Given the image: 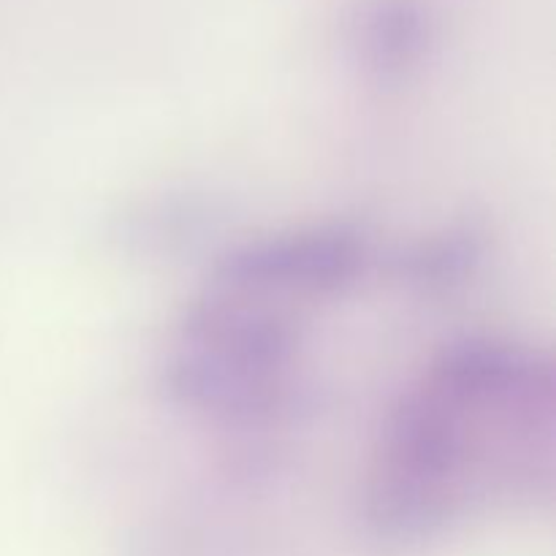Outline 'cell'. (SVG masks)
I'll return each mask as SVG.
<instances>
[{
    "mask_svg": "<svg viewBox=\"0 0 556 556\" xmlns=\"http://www.w3.org/2000/svg\"><path fill=\"white\" fill-rule=\"evenodd\" d=\"M554 483L552 364L514 342L445 351L389 418L367 483L369 530L416 543Z\"/></svg>",
    "mask_w": 556,
    "mask_h": 556,
    "instance_id": "obj_1",
    "label": "cell"
},
{
    "mask_svg": "<svg viewBox=\"0 0 556 556\" xmlns=\"http://www.w3.org/2000/svg\"><path fill=\"white\" fill-rule=\"evenodd\" d=\"M362 258L358 237L342 228L277 237L231 255L185 324L174 389L226 416L266 410L302 320L315 302L353 282Z\"/></svg>",
    "mask_w": 556,
    "mask_h": 556,
    "instance_id": "obj_2",
    "label": "cell"
}]
</instances>
